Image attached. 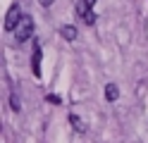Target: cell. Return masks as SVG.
<instances>
[{
	"instance_id": "3",
	"label": "cell",
	"mask_w": 148,
	"mask_h": 143,
	"mask_svg": "<svg viewBox=\"0 0 148 143\" xmlns=\"http://www.w3.org/2000/svg\"><path fill=\"white\" fill-rule=\"evenodd\" d=\"M77 17H81L88 26L96 24V12H91V5H86V0H79L77 3Z\"/></svg>"
},
{
	"instance_id": "11",
	"label": "cell",
	"mask_w": 148,
	"mask_h": 143,
	"mask_svg": "<svg viewBox=\"0 0 148 143\" xmlns=\"http://www.w3.org/2000/svg\"><path fill=\"white\" fill-rule=\"evenodd\" d=\"M86 5H91V7H93V5H96V0H86Z\"/></svg>"
},
{
	"instance_id": "8",
	"label": "cell",
	"mask_w": 148,
	"mask_h": 143,
	"mask_svg": "<svg viewBox=\"0 0 148 143\" xmlns=\"http://www.w3.org/2000/svg\"><path fill=\"white\" fill-rule=\"evenodd\" d=\"M10 105H12V110H14V112H19V110H22V103H19V98H17L14 93L10 95Z\"/></svg>"
},
{
	"instance_id": "2",
	"label": "cell",
	"mask_w": 148,
	"mask_h": 143,
	"mask_svg": "<svg viewBox=\"0 0 148 143\" xmlns=\"http://www.w3.org/2000/svg\"><path fill=\"white\" fill-rule=\"evenodd\" d=\"M22 17H24V14H22V7H19V3H14L10 10H7V17H5V31H14Z\"/></svg>"
},
{
	"instance_id": "7",
	"label": "cell",
	"mask_w": 148,
	"mask_h": 143,
	"mask_svg": "<svg viewBox=\"0 0 148 143\" xmlns=\"http://www.w3.org/2000/svg\"><path fill=\"white\" fill-rule=\"evenodd\" d=\"M117 98H119V88H117L115 83H108L105 86V100L108 103H115Z\"/></svg>"
},
{
	"instance_id": "5",
	"label": "cell",
	"mask_w": 148,
	"mask_h": 143,
	"mask_svg": "<svg viewBox=\"0 0 148 143\" xmlns=\"http://www.w3.org/2000/svg\"><path fill=\"white\" fill-rule=\"evenodd\" d=\"M60 36L64 38V41H77V26L62 24V26H60Z\"/></svg>"
},
{
	"instance_id": "10",
	"label": "cell",
	"mask_w": 148,
	"mask_h": 143,
	"mask_svg": "<svg viewBox=\"0 0 148 143\" xmlns=\"http://www.w3.org/2000/svg\"><path fill=\"white\" fill-rule=\"evenodd\" d=\"M38 3H41V5H43V7H50V5H53V3H55V0H38Z\"/></svg>"
},
{
	"instance_id": "6",
	"label": "cell",
	"mask_w": 148,
	"mask_h": 143,
	"mask_svg": "<svg viewBox=\"0 0 148 143\" xmlns=\"http://www.w3.org/2000/svg\"><path fill=\"white\" fill-rule=\"evenodd\" d=\"M69 124L77 129V133H86V122L81 119L79 114H69Z\"/></svg>"
},
{
	"instance_id": "9",
	"label": "cell",
	"mask_w": 148,
	"mask_h": 143,
	"mask_svg": "<svg viewBox=\"0 0 148 143\" xmlns=\"http://www.w3.org/2000/svg\"><path fill=\"white\" fill-rule=\"evenodd\" d=\"M48 103H58V105H60L62 100H60V95H55V93H50V95H48Z\"/></svg>"
},
{
	"instance_id": "1",
	"label": "cell",
	"mask_w": 148,
	"mask_h": 143,
	"mask_svg": "<svg viewBox=\"0 0 148 143\" xmlns=\"http://www.w3.org/2000/svg\"><path fill=\"white\" fill-rule=\"evenodd\" d=\"M31 36H34V17L24 14V17L19 19V24H17V29H14V38H17L19 43H26Z\"/></svg>"
},
{
	"instance_id": "4",
	"label": "cell",
	"mask_w": 148,
	"mask_h": 143,
	"mask_svg": "<svg viewBox=\"0 0 148 143\" xmlns=\"http://www.w3.org/2000/svg\"><path fill=\"white\" fill-rule=\"evenodd\" d=\"M41 57H43V53H41V48L36 45L34 55H31V72H34V76H41Z\"/></svg>"
}]
</instances>
